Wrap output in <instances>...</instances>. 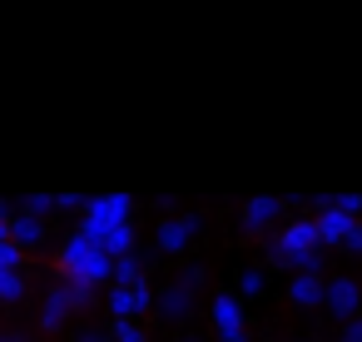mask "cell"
<instances>
[{"mask_svg":"<svg viewBox=\"0 0 362 342\" xmlns=\"http://www.w3.org/2000/svg\"><path fill=\"white\" fill-rule=\"evenodd\" d=\"M189 297H194V288H189V283H174V288L164 293V312H169V317H179V312L189 307Z\"/></svg>","mask_w":362,"mask_h":342,"instance_id":"cell-12","label":"cell"},{"mask_svg":"<svg viewBox=\"0 0 362 342\" xmlns=\"http://www.w3.org/2000/svg\"><path fill=\"white\" fill-rule=\"evenodd\" d=\"M317 243H322V233H317V223H288L283 228V238H278V258L283 263H293V268H308L313 273V263H317Z\"/></svg>","mask_w":362,"mask_h":342,"instance_id":"cell-2","label":"cell"},{"mask_svg":"<svg viewBox=\"0 0 362 342\" xmlns=\"http://www.w3.org/2000/svg\"><path fill=\"white\" fill-rule=\"evenodd\" d=\"M293 302H308V307H313V302H327V288H322L313 273H298V278H293Z\"/></svg>","mask_w":362,"mask_h":342,"instance_id":"cell-9","label":"cell"},{"mask_svg":"<svg viewBox=\"0 0 362 342\" xmlns=\"http://www.w3.org/2000/svg\"><path fill=\"white\" fill-rule=\"evenodd\" d=\"M60 268L80 283V288H90V283H100V278H110V253L95 243V238H85V233H75L65 248H60Z\"/></svg>","mask_w":362,"mask_h":342,"instance_id":"cell-1","label":"cell"},{"mask_svg":"<svg viewBox=\"0 0 362 342\" xmlns=\"http://www.w3.org/2000/svg\"><path fill=\"white\" fill-rule=\"evenodd\" d=\"M214 327L223 342H243V312L233 297H214Z\"/></svg>","mask_w":362,"mask_h":342,"instance_id":"cell-5","label":"cell"},{"mask_svg":"<svg viewBox=\"0 0 362 342\" xmlns=\"http://www.w3.org/2000/svg\"><path fill=\"white\" fill-rule=\"evenodd\" d=\"M21 268H0V302H16L21 297Z\"/></svg>","mask_w":362,"mask_h":342,"instance_id":"cell-14","label":"cell"},{"mask_svg":"<svg viewBox=\"0 0 362 342\" xmlns=\"http://www.w3.org/2000/svg\"><path fill=\"white\" fill-rule=\"evenodd\" d=\"M40 233H45V228H40V213H25V218L11 223V238H16V243H40Z\"/></svg>","mask_w":362,"mask_h":342,"instance_id":"cell-11","label":"cell"},{"mask_svg":"<svg viewBox=\"0 0 362 342\" xmlns=\"http://www.w3.org/2000/svg\"><path fill=\"white\" fill-rule=\"evenodd\" d=\"M357 228V218L352 213H342V208H327L322 218H317V233H322V243H347V233Z\"/></svg>","mask_w":362,"mask_h":342,"instance_id":"cell-6","label":"cell"},{"mask_svg":"<svg viewBox=\"0 0 362 342\" xmlns=\"http://www.w3.org/2000/svg\"><path fill=\"white\" fill-rule=\"evenodd\" d=\"M90 213H85V238H95V243H105V233H115V228H124L129 223V199L124 194H115V199H95V204H85Z\"/></svg>","mask_w":362,"mask_h":342,"instance_id":"cell-3","label":"cell"},{"mask_svg":"<svg viewBox=\"0 0 362 342\" xmlns=\"http://www.w3.org/2000/svg\"><path fill=\"white\" fill-rule=\"evenodd\" d=\"M115 342H144L139 322H115Z\"/></svg>","mask_w":362,"mask_h":342,"instance_id":"cell-16","label":"cell"},{"mask_svg":"<svg viewBox=\"0 0 362 342\" xmlns=\"http://www.w3.org/2000/svg\"><path fill=\"white\" fill-rule=\"evenodd\" d=\"M243 293H263V273H258V268L243 273Z\"/></svg>","mask_w":362,"mask_h":342,"instance_id":"cell-17","label":"cell"},{"mask_svg":"<svg viewBox=\"0 0 362 342\" xmlns=\"http://www.w3.org/2000/svg\"><path fill=\"white\" fill-rule=\"evenodd\" d=\"M347 253H362V223H357V228L347 233Z\"/></svg>","mask_w":362,"mask_h":342,"instance_id":"cell-18","label":"cell"},{"mask_svg":"<svg viewBox=\"0 0 362 342\" xmlns=\"http://www.w3.org/2000/svg\"><path fill=\"white\" fill-rule=\"evenodd\" d=\"M85 342H105V332H85Z\"/></svg>","mask_w":362,"mask_h":342,"instance_id":"cell-20","label":"cell"},{"mask_svg":"<svg viewBox=\"0 0 362 342\" xmlns=\"http://www.w3.org/2000/svg\"><path fill=\"white\" fill-rule=\"evenodd\" d=\"M0 342H6V337H0Z\"/></svg>","mask_w":362,"mask_h":342,"instance_id":"cell-22","label":"cell"},{"mask_svg":"<svg viewBox=\"0 0 362 342\" xmlns=\"http://www.w3.org/2000/svg\"><path fill=\"white\" fill-rule=\"evenodd\" d=\"M342 342H362V322H347V332H342Z\"/></svg>","mask_w":362,"mask_h":342,"instance_id":"cell-19","label":"cell"},{"mask_svg":"<svg viewBox=\"0 0 362 342\" xmlns=\"http://www.w3.org/2000/svg\"><path fill=\"white\" fill-rule=\"evenodd\" d=\"M273 213H278L273 199H253V204L243 208V223H248V228H263V223H273Z\"/></svg>","mask_w":362,"mask_h":342,"instance_id":"cell-10","label":"cell"},{"mask_svg":"<svg viewBox=\"0 0 362 342\" xmlns=\"http://www.w3.org/2000/svg\"><path fill=\"white\" fill-rule=\"evenodd\" d=\"M21 258H25V253H21V243L11 238V228H0V268H21Z\"/></svg>","mask_w":362,"mask_h":342,"instance_id":"cell-13","label":"cell"},{"mask_svg":"<svg viewBox=\"0 0 362 342\" xmlns=\"http://www.w3.org/2000/svg\"><path fill=\"white\" fill-rule=\"evenodd\" d=\"M149 307V288L144 283H119V288H110V312H115V322H134V312H144Z\"/></svg>","mask_w":362,"mask_h":342,"instance_id":"cell-4","label":"cell"},{"mask_svg":"<svg viewBox=\"0 0 362 342\" xmlns=\"http://www.w3.org/2000/svg\"><path fill=\"white\" fill-rule=\"evenodd\" d=\"M115 278H119V283H139V263H134V258H119V263H115Z\"/></svg>","mask_w":362,"mask_h":342,"instance_id":"cell-15","label":"cell"},{"mask_svg":"<svg viewBox=\"0 0 362 342\" xmlns=\"http://www.w3.org/2000/svg\"><path fill=\"white\" fill-rule=\"evenodd\" d=\"M0 223H6V204H0Z\"/></svg>","mask_w":362,"mask_h":342,"instance_id":"cell-21","label":"cell"},{"mask_svg":"<svg viewBox=\"0 0 362 342\" xmlns=\"http://www.w3.org/2000/svg\"><path fill=\"white\" fill-rule=\"evenodd\" d=\"M194 228H199V218H169V223L159 228V248H164V253H179V248L194 238Z\"/></svg>","mask_w":362,"mask_h":342,"instance_id":"cell-7","label":"cell"},{"mask_svg":"<svg viewBox=\"0 0 362 342\" xmlns=\"http://www.w3.org/2000/svg\"><path fill=\"white\" fill-rule=\"evenodd\" d=\"M357 297H362V293H357V283H352V278L327 283V307H332V312H342V317H347V312H357Z\"/></svg>","mask_w":362,"mask_h":342,"instance_id":"cell-8","label":"cell"}]
</instances>
